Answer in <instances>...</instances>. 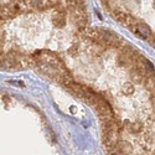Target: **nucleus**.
<instances>
[{
  "label": "nucleus",
  "mask_w": 155,
  "mask_h": 155,
  "mask_svg": "<svg viewBox=\"0 0 155 155\" xmlns=\"http://www.w3.org/2000/svg\"><path fill=\"white\" fill-rule=\"evenodd\" d=\"M122 26L155 47V0H99Z\"/></svg>",
  "instance_id": "f03ea898"
},
{
  "label": "nucleus",
  "mask_w": 155,
  "mask_h": 155,
  "mask_svg": "<svg viewBox=\"0 0 155 155\" xmlns=\"http://www.w3.org/2000/svg\"><path fill=\"white\" fill-rule=\"evenodd\" d=\"M84 0H2V60L12 67L32 62L54 45L70 47L84 34Z\"/></svg>",
  "instance_id": "f257e3e1"
}]
</instances>
